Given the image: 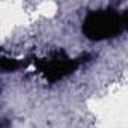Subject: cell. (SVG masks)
<instances>
[{"mask_svg": "<svg viewBox=\"0 0 128 128\" xmlns=\"http://www.w3.org/2000/svg\"><path fill=\"white\" fill-rule=\"evenodd\" d=\"M125 29H128L125 12L120 14L114 9H100L89 12L83 21V33L92 41H104L118 36Z\"/></svg>", "mask_w": 128, "mask_h": 128, "instance_id": "6da1fadb", "label": "cell"}, {"mask_svg": "<svg viewBox=\"0 0 128 128\" xmlns=\"http://www.w3.org/2000/svg\"><path fill=\"white\" fill-rule=\"evenodd\" d=\"M80 65V59L70 57L65 51H54L48 57L36 60V70L51 83H56L62 78L72 74Z\"/></svg>", "mask_w": 128, "mask_h": 128, "instance_id": "7a4b0ae2", "label": "cell"}, {"mask_svg": "<svg viewBox=\"0 0 128 128\" xmlns=\"http://www.w3.org/2000/svg\"><path fill=\"white\" fill-rule=\"evenodd\" d=\"M23 63L17 59H12V57H2V60H0V66H2V70L5 71H15L18 68H21Z\"/></svg>", "mask_w": 128, "mask_h": 128, "instance_id": "3957f363", "label": "cell"}]
</instances>
